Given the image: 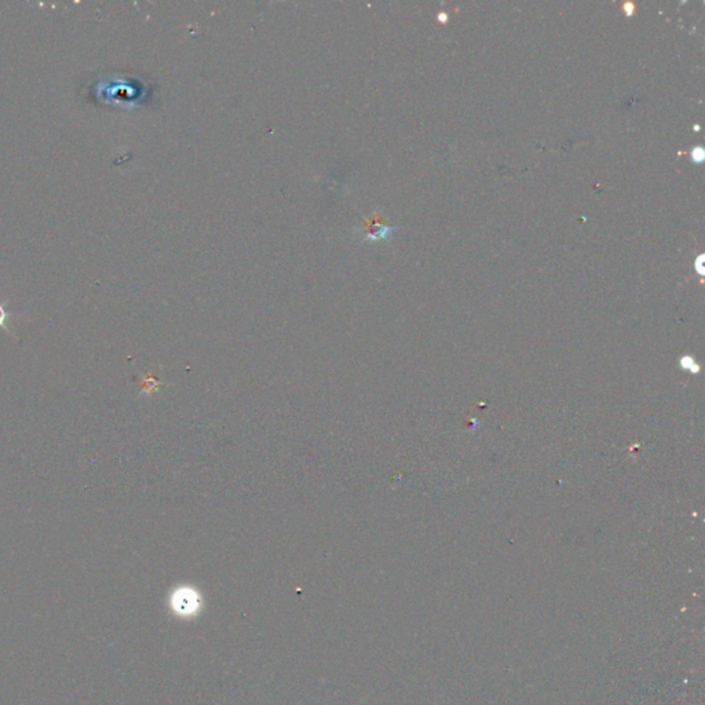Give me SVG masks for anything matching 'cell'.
<instances>
[{
	"label": "cell",
	"instance_id": "4",
	"mask_svg": "<svg viewBox=\"0 0 705 705\" xmlns=\"http://www.w3.org/2000/svg\"><path fill=\"white\" fill-rule=\"evenodd\" d=\"M704 154H705V153H704V149H702V147H700V146H697V147H694V149L691 150V158H693L695 163H701V161L704 160Z\"/></svg>",
	"mask_w": 705,
	"mask_h": 705
},
{
	"label": "cell",
	"instance_id": "1",
	"mask_svg": "<svg viewBox=\"0 0 705 705\" xmlns=\"http://www.w3.org/2000/svg\"><path fill=\"white\" fill-rule=\"evenodd\" d=\"M172 608L181 614H192L199 608V598L191 588H181L172 595Z\"/></svg>",
	"mask_w": 705,
	"mask_h": 705
},
{
	"label": "cell",
	"instance_id": "2",
	"mask_svg": "<svg viewBox=\"0 0 705 705\" xmlns=\"http://www.w3.org/2000/svg\"><path fill=\"white\" fill-rule=\"evenodd\" d=\"M393 228L385 226V225H371L367 233L368 240H377V239H386L392 233Z\"/></svg>",
	"mask_w": 705,
	"mask_h": 705
},
{
	"label": "cell",
	"instance_id": "5",
	"mask_svg": "<svg viewBox=\"0 0 705 705\" xmlns=\"http://www.w3.org/2000/svg\"><path fill=\"white\" fill-rule=\"evenodd\" d=\"M624 9H625V13H627L628 16H631V14L634 13V6H632L631 3H625V5H624Z\"/></svg>",
	"mask_w": 705,
	"mask_h": 705
},
{
	"label": "cell",
	"instance_id": "3",
	"mask_svg": "<svg viewBox=\"0 0 705 705\" xmlns=\"http://www.w3.org/2000/svg\"><path fill=\"white\" fill-rule=\"evenodd\" d=\"M8 318H9V313L6 311L5 304H3V303H0V326L5 328L6 331H9V328H8V325H6ZM9 332H10V331H9Z\"/></svg>",
	"mask_w": 705,
	"mask_h": 705
},
{
	"label": "cell",
	"instance_id": "6",
	"mask_svg": "<svg viewBox=\"0 0 705 705\" xmlns=\"http://www.w3.org/2000/svg\"><path fill=\"white\" fill-rule=\"evenodd\" d=\"M438 19H440V21H442V23H445V21H446V20H448V16H446V14H444V13H442V14H440V17H438Z\"/></svg>",
	"mask_w": 705,
	"mask_h": 705
}]
</instances>
